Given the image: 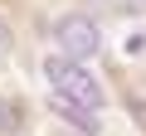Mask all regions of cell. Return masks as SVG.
Here are the masks:
<instances>
[{"label":"cell","instance_id":"cell-1","mask_svg":"<svg viewBox=\"0 0 146 136\" xmlns=\"http://www.w3.org/2000/svg\"><path fill=\"white\" fill-rule=\"evenodd\" d=\"M44 78H49V88H54V92H63V97H73V102H83V107H93V112L107 102L102 83L88 73L83 63H73V58H63V53L44 58Z\"/></svg>","mask_w":146,"mask_h":136},{"label":"cell","instance_id":"cell-2","mask_svg":"<svg viewBox=\"0 0 146 136\" xmlns=\"http://www.w3.org/2000/svg\"><path fill=\"white\" fill-rule=\"evenodd\" d=\"M54 44H58V53H63V58L88 63V58L102 49V34H98V24H93L88 15H63V20L54 24Z\"/></svg>","mask_w":146,"mask_h":136},{"label":"cell","instance_id":"cell-3","mask_svg":"<svg viewBox=\"0 0 146 136\" xmlns=\"http://www.w3.org/2000/svg\"><path fill=\"white\" fill-rule=\"evenodd\" d=\"M49 107H54V112H58L68 126H78V131H88V136L98 131V121H93V107L73 102V97H63V92H54V88H49Z\"/></svg>","mask_w":146,"mask_h":136},{"label":"cell","instance_id":"cell-4","mask_svg":"<svg viewBox=\"0 0 146 136\" xmlns=\"http://www.w3.org/2000/svg\"><path fill=\"white\" fill-rule=\"evenodd\" d=\"M0 131H5V136H15V131H20V107H15V102H5V97H0Z\"/></svg>","mask_w":146,"mask_h":136},{"label":"cell","instance_id":"cell-5","mask_svg":"<svg viewBox=\"0 0 146 136\" xmlns=\"http://www.w3.org/2000/svg\"><path fill=\"white\" fill-rule=\"evenodd\" d=\"M102 5H112L117 15H136V10H146V0H102Z\"/></svg>","mask_w":146,"mask_h":136},{"label":"cell","instance_id":"cell-6","mask_svg":"<svg viewBox=\"0 0 146 136\" xmlns=\"http://www.w3.org/2000/svg\"><path fill=\"white\" fill-rule=\"evenodd\" d=\"M127 53H136V58H141V53H146V29H136V34H131V39H127Z\"/></svg>","mask_w":146,"mask_h":136},{"label":"cell","instance_id":"cell-7","mask_svg":"<svg viewBox=\"0 0 146 136\" xmlns=\"http://www.w3.org/2000/svg\"><path fill=\"white\" fill-rule=\"evenodd\" d=\"M10 44H15V39H10V24H5V20H0V63H5V58H10Z\"/></svg>","mask_w":146,"mask_h":136}]
</instances>
